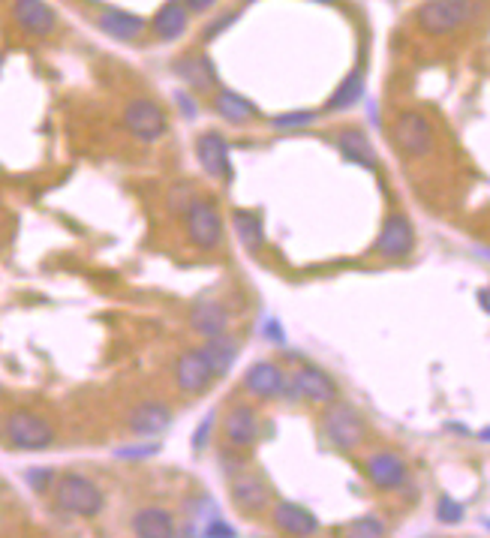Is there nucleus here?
I'll use <instances>...</instances> for the list:
<instances>
[{
    "instance_id": "obj_1",
    "label": "nucleus",
    "mask_w": 490,
    "mask_h": 538,
    "mask_svg": "<svg viewBox=\"0 0 490 538\" xmlns=\"http://www.w3.org/2000/svg\"><path fill=\"white\" fill-rule=\"evenodd\" d=\"M476 18L473 0H428L418 9V27L430 36H446L460 31Z\"/></svg>"
},
{
    "instance_id": "obj_2",
    "label": "nucleus",
    "mask_w": 490,
    "mask_h": 538,
    "mask_svg": "<svg viewBox=\"0 0 490 538\" xmlns=\"http://www.w3.org/2000/svg\"><path fill=\"white\" fill-rule=\"evenodd\" d=\"M58 505L75 517H97L106 508V494L97 487V481L84 476H63L58 481Z\"/></svg>"
},
{
    "instance_id": "obj_3",
    "label": "nucleus",
    "mask_w": 490,
    "mask_h": 538,
    "mask_svg": "<svg viewBox=\"0 0 490 538\" xmlns=\"http://www.w3.org/2000/svg\"><path fill=\"white\" fill-rule=\"evenodd\" d=\"M187 235L190 244L199 250H216L223 241V216L216 211V205L208 199H196L187 207Z\"/></svg>"
},
{
    "instance_id": "obj_4",
    "label": "nucleus",
    "mask_w": 490,
    "mask_h": 538,
    "mask_svg": "<svg viewBox=\"0 0 490 538\" xmlns=\"http://www.w3.org/2000/svg\"><path fill=\"white\" fill-rule=\"evenodd\" d=\"M391 139H394V145H398V150H403L407 157H428L433 150V141H437L433 124L421 111H403V115L394 120Z\"/></svg>"
},
{
    "instance_id": "obj_5",
    "label": "nucleus",
    "mask_w": 490,
    "mask_h": 538,
    "mask_svg": "<svg viewBox=\"0 0 490 538\" xmlns=\"http://www.w3.org/2000/svg\"><path fill=\"white\" fill-rule=\"evenodd\" d=\"M6 437L15 448L24 451H43L54 442V428L40 415L18 409L6 418Z\"/></svg>"
},
{
    "instance_id": "obj_6",
    "label": "nucleus",
    "mask_w": 490,
    "mask_h": 538,
    "mask_svg": "<svg viewBox=\"0 0 490 538\" xmlns=\"http://www.w3.org/2000/svg\"><path fill=\"white\" fill-rule=\"evenodd\" d=\"M325 437L341 451H352L364 442V421L350 403H334L325 412Z\"/></svg>"
},
{
    "instance_id": "obj_7",
    "label": "nucleus",
    "mask_w": 490,
    "mask_h": 538,
    "mask_svg": "<svg viewBox=\"0 0 490 538\" xmlns=\"http://www.w3.org/2000/svg\"><path fill=\"white\" fill-rule=\"evenodd\" d=\"M124 124H127V130L133 133L139 141H159L166 136V130H168V118H166V111H163V106L159 102H154V100H133L127 106V111H124Z\"/></svg>"
},
{
    "instance_id": "obj_8",
    "label": "nucleus",
    "mask_w": 490,
    "mask_h": 538,
    "mask_svg": "<svg viewBox=\"0 0 490 538\" xmlns=\"http://www.w3.org/2000/svg\"><path fill=\"white\" fill-rule=\"evenodd\" d=\"M416 250V229L403 214H389L373 244V253L382 259H407Z\"/></svg>"
},
{
    "instance_id": "obj_9",
    "label": "nucleus",
    "mask_w": 490,
    "mask_h": 538,
    "mask_svg": "<svg viewBox=\"0 0 490 538\" xmlns=\"http://www.w3.org/2000/svg\"><path fill=\"white\" fill-rule=\"evenodd\" d=\"M229 494H232V503L241 508V512L247 514H256V512H265L268 503H271V487L268 481L259 476V472H238V476H232V485H229Z\"/></svg>"
},
{
    "instance_id": "obj_10",
    "label": "nucleus",
    "mask_w": 490,
    "mask_h": 538,
    "mask_svg": "<svg viewBox=\"0 0 490 538\" xmlns=\"http://www.w3.org/2000/svg\"><path fill=\"white\" fill-rule=\"evenodd\" d=\"M175 379H178V389L184 394H205L211 389L214 370L208 367V361H205V355L199 349H190V352H184L178 358Z\"/></svg>"
},
{
    "instance_id": "obj_11",
    "label": "nucleus",
    "mask_w": 490,
    "mask_h": 538,
    "mask_svg": "<svg viewBox=\"0 0 490 538\" xmlns=\"http://www.w3.org/2000/svg\"><path fill=\"white\" fill-rule=\"evenodd\" d=\"M223 433L232 446L238 448H250L253 442L259 439V415L253 406L247 403H235L223 418Z\"/></svg>"
},
{
    "instance_id": "obj_12",
    "label": "nucleus",
    "mask_w": 490,
    "mask_h": 538,
    "mask_svg": "<svg viewBox=\"0 0 490 538\" xmlns=\"http://www.w3.org/2000/svg\"><path fill=\"white\" fill-rule=\"evenodd\" d=\"M13 15L18 27L31 36H49L58 27V13L45 0H15Z\"/></svg>"
},
{
    "instance_id": "obj_13",
    "label": "nucleus",
    "mask_w": 490,
    "mask_h": 538,
    "mask_svg": "<svg viewBox=\"0 0 490 538\" xmlns=\"http://www.w3.org/2000/svg\"><path fill=\"white\" fill-rule=\"evenodd\" d=\"M292 389H295L298 398H304L310 403H334L337 400L334 379L313 364L301 367V370L295 373V379H292Z\"/></svg>"
},
{
    "instance_id": "obj_14",
    "label": "nucleus",
    "mask_w": 490,
    "mask_h": 538,
    "mask_svg": "<svg viewBox=\"0 0 490 538\" xmlns=\"http://www.w3.org/2000/svg\"><path fill=\"white\" fill-rule=\"evenodd\" d=\"M196 157H199L202 168L211 178H232V166H229V145L220 133H202L199 141H196Z\"/></svg>"
},
{
    "instance_id": "obj_15",
    "label": "nucleus",
    "mask_w": 490,
    "mask_h": 538,
    "mask_svg": "<svg viewBox=\"0 0 490 538\" xmlns=\"http://www.w3.org/2000/svg\"><path fill=\"white\" fill-rule=\"evenodd\" d=\"M244 389H247L250 394H256L259 400L280 398V394L286 391V373H283L277 364L259 361V364L250 367L247 376H244Z\"/></svg>"
},
{
    "instance_id": "obj_16",
    "label": "nucleus",
    "mask_w": 490,
    "mask_h": 538,
    "mask_svg": "<svg viewBox=\"0 0 490 538\" xmlns=\"http://www.w3.org/2000/svg\"><path fill=\"white\" fill-rule=\"evenodd\" d=\"M367 478H370L373 487L394 490L407 481V464L394 451H380V455L367 460Z\"/></svg>"
},
{
    "instance_id": "obj_17",
    "label": "nucleus",
    "mask_w": 490,
    "mask_h": 538,
    "mask_svg": "<svg viewBox=\"0 0 490 538\" xmlns=\"http://www.w3.org/2000/svg\"><path fill=\"white\" fill-rule=\"evenodd\" d=\"M168 424H172V409L157 400L141 403L139 409L130 415V430H133L136 437H159L163 430H168Z\"/></svg>"
},
{
    "instance_id": "obj_18",
    "label": "nucleus",
    "mask_w": 490,
    "mask_h": 538,
    "mask_svg": "<svg viewBox=\"0 0 490 538\" xmlns=\"http://www.w3.org/2000/svg\"><path fill=\"white\" fill-rule=\"evenodd\" d=\"M190 328L196 334H202L205 340L208 337H220L229 331V310L216 301H199L190 310Z\"/></svg>"
},
{
    "instance_id": "obj_19",
    "label": "nucleus",
    "mask_w": 490,
    "mask_h": 538,
    "mask_svg": "<svg viewBox=\"0 0 490 538\" xmlns=\"http://www.w3.org/2000/svg\"><path fill=\"white\" fill-rule=\"evenodd\" d=\"M274 524L277 530L289 533V535H313L319 533V521L313 512H307L304 505L298 503H280L274 512Z\"/></svg>"
},
{
    "instance_id": "obj_20",
    "label": "nucleus",
    "mask_w": 490,
    "mask_h": 538,
    "mask_svg": "<svg viewBox=\"0 0 490 538\" xmlns=\"http://www.w3.org/2000/svg\"><path fill=\"white\" fill-rule=\"evenodd\" d=\"M187 18H190V9H187L184 0H168L154 15V31L159 40H178L187 31Z\"/></svg>"
},
{
    "instance_id": "obj_21",
    "label": "nucleus",
    "mask_w": 490,
    "mask_h": 538,
    "mask_svg": "<svg viewBox=\"0 0 490 538\" xmlns=\"http://www.w3.org/2000/svg\"><path fill=\"white\" fill-rule=\"evenodd\" d=\"M133 533L141 538H172L175 530V517L163 512V508H141L133 517Z\"/></svg>"
},
{
    "instance_id": "obj_22",
    "label": "nucleus",
    "mask_w": 490,
    "mask_h": 538,
    "mask_svg": "<svg viewBox=\"0 0 490 538\" xmlns=\"http://www.w3.org/2000/svg\"><path fill=\"white\" fill-rule=\"evenodd\" d=\"M100 31L109 34L111 40H136L145 31V22L133 13H124V9H109L100 15Z\"/></svg>"
},
{
    "instance_id": "obj_23",
    "label": "nucleus",
    "mask_w": 490,
    "mask_h": 538,
    "mask_svg": "<svg viewBox=\"0 0 490 538\" xmlns=\"http://www.w3.org/2000/svg\"><path fill=\"white\" fill-rule=\"evenodd\" d=\"M214 109H216V115L226 118L229 124H247V120H253L259 115V109L253 106L250 100H244L241 93H232V91H220L214 97Z\"/></svg>"
},
{
    "instance_id": "obj_24",
    "label": "nucleus",
    "mask_w": 490,
    "mask_h": 538,
    "mask_svg": "<svg viewBox=\"0 0 490 538\" xmlns=\"http://www.w3.org/2000/svg\"><path fill=\"white\" fill-rule=\"evenodd\" d=\"M337 148H341L343 157L352 159L355 166H364V168H370V172L380 168V159H376L370 141H367L361 133H355V130H343V133L337 136Z\"/></svg>"
},
{
    "instance_id": "obj_25",
    "label": "nucleus",
    "mask_w": 490,
    "mask_h": 538,
    "mask_svg": "<svg viewBox=\"0 0 490 538\" xmlns=\"http://www.w3.org/2000/svg\"><path fill=\"white\" fill-rule=\"evenodd\" d=\"M199 352L205 355V361H208L214 376H226V373L232 370V364H235L238 346H235L226 334H220V337H208V343H205Z\"/></svg>"
},
{
    "instance_id": "obj_26",
    "label": "nucleus",
    "mask_w": 490,
    "mask_h": 538,
    "mask_svg": "<svg viewBox=\"0 0 490 538\" xmlns=\"http://www.w3.org/2000/svg\"><path fill=\"white\" fill-rule=\"evenodd\" d=\"M232 223H235V232H238L241 244L250 253H256V250L265 247V226H262V216L259 214H253V211H235Z\"/></svg>"
},
{
    "instance_id": "obj_27",
    "label": "nucleus",
    "mask_w": 490,
    "mask_h": 538,
    "mask_svg": "<svg viewBox=\"0 0 490 538\" xmlns=\"http://www.w3.org/2000/svg\"><path fill=\"white\" fill-rule=\"evenodd\" d=\"M178 75H181L187 84H193V88H214L216 84L214 63L208 58H202V54L178 61Z\"/></svg>"
},
{
    "instance_id": "obj_28",
    "label": "nucleus",
    "mask_w": 490,
    "mask_h": 538,
    "mask_svg": "<svg viewBox=\"0 0 490 538\" xmlns=\"http://www.w3.org/2000/svg\"><path fill=\"white\" fill-rule=\"evenodd\" d=\"M364 93V75L361 72H352L346 75L341 88L334 91V97L328 100V111H343V109H352L358 100H361Z\"/></svg>"
},
{
    "instance_id": "obj_29",
    "label": "nucleus",
    "mask_w": 490,
    "mask_h": 538,
    "mask_svg": "<svg viewBox=\"0 0 490 538\" xmlns=\"http://www.w3.org/2000/svg\"><path fill=\"white\" fill-rule=\"evenodd\" d=\"M313 120H316L313 111H289V115H277L274 118V127L277 130H295V127L313 124Z\"/></svg>"
},
{
    "instance_id": "obj_30",
    "label": "nucleus",
    "mask_w": 490,
    "mask_h": 538,
    "mask_svg": "<svg viewBox=\"0 0 490 538\" xmlns=\"http://www.w3.org/2000/svg\"><path fill=\"white\" fill-rule=\"evenodd\" d=\"M196 199H193V190L190 187H175L172 193H168V211L172 214H187V207H190Z\"/></svg>"
},
{
    "instance_id": "obj_31",
    "label": "nucleus",
    "mask_w": 490,
    "mask_h": 538,
    "mask_svg": "<svg viewBox=\"0 0 490 538\" xmlns=\"http://www.w3.org/2000/svg\"><path fill=\"white\" fill-rule=\"evenodd\" d=\"M350 535H364V538H376V535H385V526L380 517H361V521H355L350 526Z\"/></svg>"
},
{
    "instance_id": "obj_32",
    "label": "nucleus",
    "mask_w": 490,
    "mask_h": 538,
    "mask_svg": "<svg viewBox=\"0 0 490 538\" xmlns=\"http://www.w3.org/2000/svg\"><path fill=\"white\" fill-rule=\"evenodd\" d=\"M437 517H439V524H448V526H455L464 521V505H457V503H451V499H442L439 508H437Z\"/></svg>"
},
{
    "instance_id": "obj_33",
    "label": "nucleus",
    "mask_w": 490,
    "mask_h": 538,
    "mask_svg": "<svg viewBox=\"0 0 490 538\" xmlns=\"http://www.w3.org/2000/svg\"><path fill=\"white\" fill-rule=\"evenodd\" d=\"M27 485H31L36 494H43V490H49L52 487V481H54V472L52 469H27Z\"/></svg>"
},
{
    "instance_id": "obj_34",
    "label": "nucleus",
    "mask_w": 490,
    "mask_h": 538,
    "mask_svg": "<svg viewBox=\"0 0 490 538\" xmlns=\"http://www.w3.org/2000/svg\"><path fill=\"white\" fill-rule=\"evenodd\" d=\"M159 446L157 442H150V446H139V448H120L118 455L120 457H150V455H157Z\"/></svg>"
},
{
    "instance_id": "obj_35",
    "label": "nucleus",
    "mask_w": 490,
    "mask_h": 538,
    "mask_svg": "<svg viewBox=\"0 0 490 538\" xmlns=\"http://www.w3.org/2000/svg\"><path fill=\"white\" fill-rule=\"evenodd\" d=\"M211 424H214V415H208V418L199 424V430H196V437H193V446L196 448H202L205 446V437H211Z\"/></svg>"
},
{
    "instance_id": "obj_36",
    "label": "nucleus",
    "mask_w": 490,
    "mask_h": 538,
    "mask_svg": "<svg viewBox=\"0 0 490 538\" xmlns=\"http://www.w3.org/2000/svg\"><path fill=\"white\" fill-rule=\"evenodd\" d=\"M220 464H223V469H226V472H229V476H238V472H244V460L229 457V451H223Z\"/></svg>"
},
{
    "instance_id": "obj_37",
    "label": "nucleus",
    "mask_w": 490,
    "mask_h": 538,
    "mask_svg": "<svg viewBox=\"0 0 490 538\" xmlns=\"http://www.w3.org/2000/svg\"><path fill=\"white\" fill-rule=\"evenodd\" d=\"M205 535H235V530L223 521H211L208 526H205Z\"/></svg>"
},
{
    "instance_id": "obj_38",
    "label": "nucleus",
    "mask_w": 490,
    "mask_h": 538,
    "mask_svg": "<svg viewBox=\"0 0 490 538\" xmlns=\"http://www.w3.org/2000/svg\"><path fill=\"white\" fill-rule=\"evenodd\" d=\"M178 106L187 111V118H196V102L190 100V93H178Z\"/></svg>"
},
{
    "instance_id": "obj_39",
    "label": "nucleus",
    "mask_w": 490,
    "mask_h": 538,
    "mask_svg": "<svg viewBox=\"0 0 490 538\" xmlns=\"http://www.w3.org/2000/svg\"><path fill=\"white\" fill-rule=\"evenodd\" d=\"M235 18H238V15H235V13H226V15H220V18H216V24L211 27V31H208V36H216V34L223 31V27H229V24L235 22Z\"/></svg>"
},
{
    "instance_id": "obj_40",
    "label": "nucleus",
    "mask_w": 490,
    "mask_h": 538,
    "mask_svg": "<svg viewBox=\"0 0 490 538\" xmlns=\"http://www.w3.org/2000/svg\"><path fill=\"white\" fill-rule=\"evenodd\" d=\"M216 0H187V9H193V13H205L208 6H214Z\"/></svg>"
},
{
    "instance_id": "obj_41",
    "label": "nucleus",
    "mask_w": 490,
    "mask_h": 538,
    "mask_svg": "<svg viewBox=\"0 0 490 538\" xmlns=\"http://www.w3.org/2000/svg\"><path fill=\"white\" fill-rule=\"evenodd\" d=\"M268 337H271V340H283V328L274 322V319L268 322Z\"/></svg>"
},
{
    "instance_id": "obj_42",
    "label": "nucleus",
    "mask_w": 490,
    "mask_h": 538,
    "mask_svg": "<svg viewBox=\"0 0 490 538\" xmlns=\"http://www.w3.org/2000/svg\"><path fill=\"white\" fill-rule=\"evenodd\" d=\"M478 301H482V310H487V292H478Z\"/></svg>"
},
{
    "instance_id": "obj_43",
    "label": "nucleus",
    "mask_w": 490,
    "mask_h": 538,
    "mask_svg": "<svg viewBox=\"0 0 490 538\" xmlns=\"http://www.w3.org/2000/svg\"><path fill=\"white\" fill-rule=\"evenodd\" d=\"M319 4H328V0H319Z\"/></svg>"
}]
</instances>
